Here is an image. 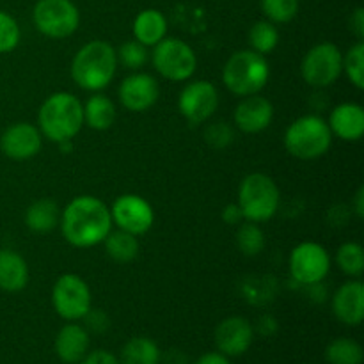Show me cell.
<instances>
[{"mask_svg":"<svg viewBox=\"0 0 364 364\" xmlns=\"http://www.w3.org/2000/svg\"><path fill=\"white\" fill-rule=\"evenodd\" d=\"M32 21L46 38L64 39L78 28L80 13L71 0H38Z\"/></svg>","mask_w":364,"mask_h":364,"instance_id":"cell-8","label":"cell"},{"mask_svg":"<svg viewBox=\"0 0 364 364\" xmlns=\"http://www.w3.org/2000/svg\"><path fill=\"white\" fill-rule=\"evenodd\" d=\"M326 359L329 364H363V347L352 338H338L326 348Z\"/></svg>","mask_w":364,"mask_h":364,"instance_id":"cell-27","label":"cell"},{"mask_svg":"<svg viewBox=\"0 0 364 364\" xmlns=\"http://www.w3.org/2000/svg\"><path fill=\"white\" fill-rule=\"evenodd\" d=\"M194 364H231L230 358H226L224 354H220L219 350L217 352H206L203 354L201 358H198V361Z\"/></svg>","mask_w":364,"mask_h":364,"instance_id":"cell-40","label":"cell"},{"mask_svg":"<svg viewBox=\"0 0 364 364\" xmlns=\"http://www.w3.org/2000/svg\"><path fill=\"white\" fill-rule=\"evenodd\" d=\"M78 364H121L117 355L110 354L107 350H95V352H87L84 359H82Z\"/></svg>","mask_w":364,"mask_h":364,"instance_id":"cell-37","label":"cell"},{"mask_svg":"<svg viewBox=\"0 0 364 364\" xmlns=\"http://www.w3.org/2000/svg\"><path fill=\"white\" fill-rule=\"evenodd\" d=\"M333 313L345 326L355 327L364 318V287L361 281H347L333 297Z\"/></svg>","mask_w":364,"mask_h":364,"instance_id":"cell-18","label":"cell"},{"mask_svg":"<svg viewBox=\"0 0 364 364\" xmlns=\"http://www.w3.org/2000/svg\"><path fill=\"white\" fill-rule=\"evenodd\" d=\"M103 244H105L107 255L117 263H130L139 255L137 237L123 230L110 231L105 240H103Z\"/></svg>","mask_w":364,"mask_h":364,"instance_id":"cell-26","label":"cell"},{"mask_svg":"<svg viewBox=\"0 0 364 364\" xmlns=\"http://www.w3.org/2000/svg\"><path fill=\"white\" fill-rule=\"evenodd\" d=\"M348 23H350V31L354 32L355 38H358L359 41H363V38H364V9L363 7H355Z\"/></svg>","mask_w":364,"mask_h":364,"instance_id":"cell-38","label":"cell"},{"mask_svg":"<svg viewBox=\"0 0 364 364\" xmlns=\"http://www.w3.org/2000/svg\"><path fill=\"white\" fill-rule=\"evenodd\" d=\"M288 267L297 283L315 287L329 274L331 256L323 245L316 242H302L291 251Z\"/></svg>","mask_w":364,"mask_h":364,"instance_id":"cell-11","label":"cell"},{"mask_svg":"<svg viewBox=\"0 0 364 364\" xmlns=\"http://www.w3.org/2000/svg\"><path fill=\"white\" fill-rule=\"evenodd\" d=\"M43 135L31 123H14L0 137V149L13 160H28L41 149Z\"/></svg>","mask_w":364,"mask_h":364,"instance_id":"cell-16","label":"cell"},{"mask_svg":"<svg viewBox=\"0 0 364 364\" xmlns=\"http://www.w3.org/2000/svg\"><path fill=\"white\" fill-rule=\"evenodd\" d=\"M21 38L18 21L9 13L0 9V53L13 52Z\"/></svg>","mask_w":364,"mask_h":364,"instance_id":"cell-34","label":"cell"},{"mask_svg":"<svg viewBox=\"0 0 364 364\" xmlns=\"http://www.w3.org/2000/svg\"><path fill=\"white\" fill-rule=\"evenodd\" d=\"M151 60L155 70L169 82L188 80L198 68L194 50L178 38H164L153 46Z\"/></svg>","mask_w":364,"mask_h":364,"instance_id":"cell-7","label":"cell"},{"mask_svg":"<svg viewBox=\"0 0 364 364\" xmlns=\"http://www.w3.org/2000/svg\"><path fill=\"white\" fill-rule=\"evenodd\" d=\"M235 124L245 134H258L270 127L274 119V107L265 96H244L233 114Z\"/></svg>","mask_w":364,"mask_h":364,"instance_id":"cell-17","label":"cell"},{"mask_svg":"<svg viewBox=\"0 0 364 364\" xmlns=\"http://www.w3.org/2000/svg\"><path fill=\"white\" fill-rule=\"evenodd\" d=\"M167 36L166 14L159 9H144L134 20V39L144 46H155Z\"/></svg>","mask_w":364,"mask_h":364,"instance_id":"cell-22","label":"cell"},{"mask_svg":"<svg viewBox=\"0 0 364 364\" xmlns=\"http://www.w3.org/2000/svg\"><path fill=\"white\" fill-rule=\"evenodd\" d=\"M28 283V265L13 249H0V290L20 291Z\"/></svg>","mask_w":364,"mask_h":364,"instance_id":"cell-21","label":"cell"},{"mask_svg":"<svg viewBox=\"0 0 364 364\" xmlns=\"http://www.w3.org/2000/svg\"><path fill=\"white\" fill-rule=\"evenodd\" d=\"M91 336L89 331L80 323H66L57 333L55 352L64 364H78L87 355Z\"/></svg>","mask_w":364,"mask_h":364,"instance_id":"cell-20","label":"cell"},{"mask_svg":"<svg viewBox=\"0 0 364 364\" xmlns=\"http://www.w3.org/2000/svg\"><path fill=\"white\" fill-rule=\"evenodd\" d=\"M237 245L245 256H258L265 247V235L258 223L244 220L237 230Z\"/></svg>","mask_w":364,"mask_h":364,"instance_id":"cell-29","label":"cell"},{"mask_svg":"<svg viewBox=\"0 0 364 364\" xmlns=\"http://www.w3.org/2000/svg\"><path fill=\"white\" fill-rule=\"evenodd\" d=\"M160 348L151 338L137 336L128 340L119 352L121 364H159Z\"/></svg>","mask_w":364,"mask_h":364,"instance_id":"cell-25","label":"cell"},{"mask_svg":"<svg viewBox=\"0 0 364 364\" xmlns=\"http://www.w3.org/2000/svg\"><path fill=\"white\" fill-rule=\"evenodd\" d=\"M279 187L270 176L263 173H252L242 180L238 187V203L242 215L251 223H265L276 215L279 208Z\"/></svg>","mask_w":364,"mask_h":364,"instance_id":"cell-6","label":"cell"},{"mask_svg":"<svg viewBox=\"0 0 364 364\" xmlns=\"http://www.w3.org/2000/svg\"><path fill=\"white\" fill-rule=\"evenodd\" d=\"M219 91L208 80L188 82L178 98V110L191 124H201L215 114Z\"/></svg>","mask_w":364,"mask_h":364,"instance_id":"cell-12","label":"cell"},{"mask_svg":"<svg viewBox=\"0 0 364 364\" xmlns=\"http://www.w3.org/2000/svg\"><path fill=\"white\" fill-rule=\"evenodd\" d=\"M205 141L213 148H226L233 142V128L228 123H213L205 130Z\"/></svg>","mask_w":364,"mask_h":364,"instance_id":"cell-35","label":"cell"},{"mask_svg":"<svg viewBox=\"0 0 364 364\" xmlns=\"http://www.w3.org/2000/svg\"><path fill=\"white\" fill-rule=\"evenodd\" d=\"M117 64H121L127 70H141L149 59L148 46H144L142 43H139L137 39H130V41L123 43L119 48L116 50Z\"/></svg>","mask_w":364,"mask_h":364,"instance_id":"cell-31","label":"cell"},{"mask_svg":"<svg viewBox=\"0 0 364 364\" xmlns=\"http://www.w3.org/2000/svg\"><path fill=\"white\" fill-rule=\"evenodd\" d=\"M354 212L359 219L364 217V187H359L358 194L354 198Z\"/></svg>","mask_w":364,"mask_h":364,"instance_id":"cell-42","label":"cell"},{"mask_svg":"<svg viewBox=\"0 0 364 364\" xmlns=\"http://www.w3.org/2000/svg\"><path fill=\"white\" fill-rule=\"evenodd\" d=\"M301 73L313 87L333 85L343 73V53L334 43H318L302 59Z\"/></svg>","mask_w":364,"mask_h":364,"instance_id":"cell-9","label":"cell"},{"mask_svg":"<svg viewBox=\"0 0 364 364\" xmlns=\"http://www.w3.org/2000/svg\"><path fill=\"white\" fill-rule=\"evenodd\" d=\"M39 132L53 142L71 141L84 127V105L71 92H53L38 112Z\"/></svg>","mask_w":364,"mask_h":364,"instance_id":"cell-3","label":"cell"},{"mask_svg":"<svg viewBox=\"0 0 364 364\" xmlns=\"http://www.w3.org/2000/svg\"><path fill=\"white\" fill-rule=\"evenodd\" d=\"M52 304L60 318L78 322L91 309V290L77 274H63L52 288Z\"/></svg>","mask_w":364,"mask_h":364,"instance_id":"cell-10","label":"cell"},{"mask_svg":"<svg viewBox=\"0 0 364 364\" xmlns=\"http://www.w3.org/2000/svg\"><path fill=\"white\" fill-rule=\"evenodd\" d=\"M116 70V48L103 39L85 43L71 60V78L85 91H102L112 82Z\"/></svg>","mask_w":364,"mask_h":364,"instance_id":"cell-2","label":"cell"},{"mask_svg":"<svg viewBox=\"0 0 364 364\" xmlns=\"http://www.w3.org/2000/svg\"><path fill=\"white\" fill-rule=\"evenodd\" d=\"M343 71L358 89L364 87V43L358 41L343 55Z\"/></svg>","mask_w":364,"mask_h":364,"instance_id":"cell-33","label":"cell"},{"mask_svg":"<svg viewBox=\"0 0 364 364\" xmlns=\"http://www.w3.org/2000/svg\"><path fill=\"white\" fill-rule=\"evenodd\" d=\"M270 77V66L265 55L255 50H240L228 59L223 70V82L233 95H258L267 85Z\"/></svg>","mask_w":364,"mask_h":364,"instance_id":"cell-4","label":"cell"},{"mask_svg":"<svg viewBox=\"0 0 364 364\" xmlns=\"http://www.w3.org/2000/svg\"><path fill=\"white\" fill-rule=\"evenodd\" d=\"M333 142V134L326 119L302 116L295 119L284 134V148L299 160H315L326 155Z\"/></svg>","mask_w":364,"mask_h":364,"instance_id":"cell-5","label":"cell"},{"mask_svg":"<svg viewBox=\"0 0 364 364\" xmlns=\"http://www.w3.org/2000/svg\"><path fill=\"white\" fill-rule=\"evenodd\" d=\"M116 121V105L105 95H92L84 105V124L92 130H109Z\"/></svg>","mask_w":364,"mask_h":364,"instance_id":"cell-24","label":"cell"},{"mask_svg":"<svg viewBox=\"0 0 364 364\" xmlns=\"http://www.w3.org/2000/svg\"><path fill=\"white\" fill-rule=\"evenodd\" d=\"M119 102L130 112H146L160 96L159 82L153 75L135 71L128 75L119 85Z\"/></svg>","mask_w":364,"mask_h":364,"instance_id":"cell-14","label":"cell"},{"mask_svg":"<svg viewBox=\"0 0 364 364\" xmlns=\"http://www.w3.org/2000/svg\"><path fill=\"white\" fill-rule=\"evenodd\" d=\"M60 223V208L52 199H38L25 212V224L34 233H48Z\"/></svg>","mask_w":364,"mask_h":364,"instance_id":"cell-23","label":"cell"},{"mask_svg":"<svg viewBox=\"0 0 364 364\" xmlns=\"http://www.w3.org/2000/svg\"><path fill=\"white\" fill-rule=\"evenodd\" d=\"M110 217L112 224L135 237L148 233L155 223L153 206L137 194L119 196L110 208Z\"/></svg>","mask_w":364,"mask_h":364,"instance_id":"cell-13","label":"cell"},{"mask_svg":"<svg viewBox=\"0 0 364 364\" xmlns=\"http://www.w3.org/2000/svg\"><path fill=\"white\" fill-rule=\"evenodd\" d=\"M223 219L224 223L230 224V226H237V224L244 223V215H242V210L240 206L237 205V203H231V205H228L226 208L223 210Z\"/></svg>","mask_w":364,"mask_h":364,"instance_id":"cell-39","label":"cell"},{"mask_svg":"<svg viewBox=\"0 0 364 364\" xmlns=\"http://www.w3.org/2000/svg\"><path fill=\"white\" fill-rule=\"evenodd\" d=\"M82 320H85V329L91 331V333L95 334L105 333V331L110 327L109 316H107L103 311H100V309L91 308L87 311V315H85Z\"/></svg>","mask_w":364,"mask_h":364,"instance_id":"cell-36","label":"cell"},{"mask_svg":"<svg viewBox=\"0 0 364 364\" xmlns=\"http://www.w3.org/2000/svg\"><path fill=\"white\" fill-rule=\"evenodd\" d=\"M258 331L259 334H263V336H272V334H276L277 331V322L270 315L262 316L258 323Z\"/></svg>","mask_w":364,"mask_h":364,"instance_id":"cell-41","label":"cell"},{"mask_svg":"<svg viewBox=\"0 0 364 364\" xmlns=\"http://www.w3.org/2000/svg\"><path fill=\"white\" fill-rule=\"evenodd\" d=\"M279 43V31H277L276 23L269 20H259L249 31V45L251 50L267 55L272 52Z\"/></svg>","mask_w":364,"mask_h":364,"instance_id":"cell-28","label":"cell"},{"mask_svg":"<svg viewBox=\"0 0 364 364\" xmlns=\"http://www.w3.org/2000/svg\"><path fill=\"white\" fill-rule=\"evenodd\" d=\"M263 14L272 23H288L299 13V0H259Z\"/></svg>","mask_w":364,"mask_h":364,"instance_id":"cell-32","label":"cell"},{"mask_svg":"<svg viewBox=\"0 0 364 364\" xmlns=\"http://www.w3.org/2000/svg\"><path fill=\"white\" fill-rule=\"evenodd\" d=\"M60 231L66 242L80 249L102 244L112 231L110 208L95 196H78L60 212Z\"/></svg>","mask_w":364,"mask_h":364,"instance_id":"cell-1","label":"cell"},{"mask_svg":"<svg viewBox=\"0 0 364 364\" xmlns=\"http://www.w3.org/2000/svg\"><path fill=\"white\" fill-rule=\"evenodd\" d=\"M331 134L347 142L359 141L364 134V110L358 103H341L334 107L329 121Z\"/></svg>","mask_w":364,"mask_h":364,"instance_id":"cell-19","label":"cell"},{"mask_svg":"<svg viewBox=\"0 0 364 364\" xmlns=\"http://www.w3.org/2000/svg\"><path fill=\"white\" fill-rule=\"evenodd\" d=\"M255 340V327L244 316H230L215 329L217 350L226 358H238L251 348Z\"/></svg>","mask_w":364,"mask_h":364,"instance_id":"cell-15","label":"cell"},{"mask_svg":"<svg viewBox=\"0 0 364 364\" xmlns=\"http://www.w3.org/2000/svg\"><path fill=\"white\" fill-rule=\"evenodd\" d=\"M338 267L350 277H359L364 272V251L358 242H347L338 249Z\"/></svg>","mask_w":364,"mask_h":364,"instance_id":"cell-30","label":"cell"}]
</instances>
